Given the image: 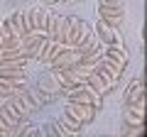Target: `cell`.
Listing matches in <instances>:
<instances>
[{
	"label": "cell",
	"instance_id": "8",
	"mask_svg": "<svg viewBox=\"0 0 147 137\" xmlns=\"http://www.w3.org/2000/svg\"><path fill=\"white\" fill-rule=\"evenodd\" d=\"M37 88L39 91H44L47 95H59L61 93V86H59V81H57V76L52 74V71H47V74H42L39 76V81H37Z\"/></svg>",
	"mask_w": 147,
	"mask_h": 137
},
{
	"label": "cell",
	"instance_id": "22",
	"mask_svg": "<svg viewBox=\"0 0 147 137\" xmlns=\"http://www.w3.org/2000/svg\"><path fill=\"white\" fill-rule=\"evenodd\" d=\"M142 127H145V122H140V125H127V130H123V135H142Z\"/></svg>",
	"mask_w": 147,
	"mask_h": 137
},
{
	"label": "cell",
	"instance_id": "6",
	"mask_svg": "<svg viewBox=\"0 0 147 137\" xmlns=\"http://www.w3.org/2000/svg\"><path fill=\"white\" fill-rule=\"evenodd\" d=\"M79 59H81V56L74 52L71 47H61L52 59H49V66H52V71H59V68H69V66H74Z\"/></svg>",
	"mask_w": 147,
	"mask_h": 137
},
{
	"label": "cell",
	"instance_id": "21",
	"mask_svg": "<svg viewBox=\"0 0 147 137\" xmlns=\"http://www.w3.org/2000/svg\"><path fill=\"white\" fill-rule=\"evenodd\" d=\"M10 22H12V27H15V32L17 34H25V20H22V10H17L15 15H10Z\"/></svg>",
	"mask_w": 147,
	"mask_h": 137
},
{
	"label": "cell",
	"instance_id": "26",
	"mask_svg": "<svg viewBox=\"0 0 147 137\" xmlns=\"http://www.w3.org/2000/svg\"><path fill=\"white\" fill-rule=\"evenodd\" d=\"M54 3H57V5H59V3H69V0H54Z\"/></svg>",
	"mask_w": 147,
	"mask_h": 137
},
{
	"label": "cell",
	"instance_id": "15",
	"mask_svg": "<svg viewBox=\"0 0 147 137\" xmlns=\"http://www.w3.org/2000/svg\"><path fill=\"white\" fill-rule=\"evenodd\" d=\"M0 34H3V42H7V39H20V34L15 32L10 17H5V20L0 22ZM3 42H0V44H3Z\"/></svg>",
	"mask_w": 147,
	"mask_h": 137
},
{
	"label": "cell",
	"instance_id": "4",
	"mask_svg": "<svg viewBox=\"0 0 147 137\" xmlns=\"http://www.w3.org/2000/svg\"><path fill=\"white\" fill-rule=\"evenodd\" d=\"M66 95H69V100H71V103H86V105H93L96 110H100V108H103V95H98L96 91H91L86 83L71 88Z\"/></svg>",
	"mask_w": 147,
	"mask_h": 137
},
{
	"label": "cell",
	"instance_id": "10",
	"mask_svg": "<svg viewBox=\"0 0 147 137\" xmlns=\"http://www.w3.org/2000/svg\"><path fill=\"white\" fill-rule=\"evenodd\" d=\"M103 56L110 59V61H115L118 66H123V68H127V61H130L125 47H103Z\"/></svg>",
	"mask_w": 147,
	"mask_h": 137
},
{
	"label": "cell",
	"instance_id": "27",
	"mask_svg": "<svg viewBox=\"0 0 147 137\" xmlns=\"http://www.w3.org/2000/svg\"><path fill=\"white\" fill-rule=\"evenodd\" d=\"M74 3H84V0H74Z\"/></svg>",
	"mask_w": 147,
	"mask_h": 137
},
{
	"label": "cell",
	"instance_id": "25",
	"mask_svg": "<svg viewBox=\"0 0 147 137\" xmlns=\"http://www.w3.org/2000/svg\"><path fill=\"white\" fill-rule=\"evenodd\" d=\"M5 135H7V130H5V125L0 122V137H5Z\"/></svg>",
	"mask_w": 147,
	"mask_h": 137
},
{
	"label": "cell",
	"instance_id": "16",
	"mask_svg": "<svg viewBox=\"0 0 147 137\" xmlns=\"http://www.w3.org/2000/svg\"><path fill=\"white\" fill-rule=\"evenodd\" d=\"M22 20H25V34L37 30V10L34 7L32 10H22Z\"/></svg>",
	"mask_w": 147,
	"mask_h": 137
},
{
	"label": "cell",
	"instance_id": "12",
	"mask_svg": "<svg viewBox=\"0 0 147 137\" xmlns=\"http://www.w3.org/2000/svg\"><path fill=\"white\" fill-rule=\"evenodd\" d=\"M142 95H145V81H142V79L130 81L127 88H125V103H132V100L142 98Z\"/></svg>",
	"mask_w": 147,
	"mask_h": 137
},
{
	"label": "cell",
	"instance_id": "5",
	"mask_svg": "<svg viewBox=\"0 0 147 137\" xmlns=\"http://www.w3.org/2000/svg\"><path fill=\"white\" fill-rule=\"evenodd\" d=\"M64 110H66L69 115H74L84 127L91 125V122L96 120V115H98V110H96L93 105H86V103H71V100H69V105L64 108Z\"/></svg>",
	"mask_w": 147,
	"mask_h": 137
},
{
	"label": "cell",
	"instance_id": "7",
	"mask_svg": "<svg viewBox=\"0 0 147 137\" xmlns=\"http://www.w3.org/2000/svg\"><path fill=\"white\" fill-rule=\"evenodd\" d=\"M98 17H100V20H105L108 25L118 27V30L123 27V20H125V15H123V7L103 5V3H98Z\"/></svg>",
	"mask_w": 147,
	"mask_h": 137
},
{
	"label": "cell",
	"instance_id": "9",
	"mask_svg": "<svg viewBox=\"0 0 147 137\" xmlns=\"http://www.w3.org/2000/svg\"><path fill=\"white\" fill-rule=\"evenodd\" d=\"M84 83L88 86L91 91H96V93H98V95H103V98H105V95L110 93V91H113V88H110L108 83H105V79H103V76L98 74V71H96V68H93V71H91L88 76H86V81H84Z\"/></svg>",
	"mask_w": 147,
	"mask_h": 137
},
{
	"label": "cell",
	"instance_id": "13",
	"mask_svg": "<svg viewBox=\"0 0 147 137\" xmlns=\"http://www.w3.org/2000/svg\"><path fill=\"white\" fill-rule=\"evenodd\" d=\"M0 122L5 125V130H7V135H15V127L20 125V118L15 115V113H10L5 105H0Z\"/></svg>",
	"mask_w": 147,
	"mask_h": 137
},
{
	"label": "cell",
	"instance_id": "2",
	"mask_svg": "<svg viewBox=\"0 0 147 137\" xmlns=\"http://www.w3.org/2000/svg\"><path fill=\"white\" fill-rule=\"evenodd\" d=\"M44 39H47V32H30V34H22L20 39V52L22 56H27L30 61H37V56H39V52H42V44Z\"/></svg>",
	"mask_w": 147,
	"mask_h": 137
},
{
	"label": "cell",
	"instance_id": "14",
	"mask_svg": "<svg viewBox=\"0 0 147 137\" xmlns=\"http://www.w3.org/2000/svg\"><path fill=\"white\" fill-rule=\"evenodd\" d=\"M61 49V44H57L54 39H44V44H42V52H39V56H37V61H44V64H49V59L54 56V54Z\"/></svg>",
	"mask_w": 147,
	"mask_h": 137
},
{
	"label": "cell",
	"instance_id": "1",
	"mask_svg": "<svg viewBox=\"0 0 147 137\" xmlns=\"http://www.w3.org/2000/svg\"><path fill=\"white\" fill-rule=\"evenodd\" d=\"M93 34L98 37V42L103 44V47H123V37H120V30L113 25H108L105 20H96L93 25Z\"/></svg>",
	"mask_w": 147,
	"mask_h": 137
},
{
	"label": "cell",
	"instance_id": "19",
	"mask_svg": "<svg viewBox=\"0 0 147 137\" xmlns=\"http://www.w3.org/2000/svg\"><path fill=\"white\" fill-rule=\"evenodd\" d=\"M123 118H125V122H127V125H140V122H145V115H137V113L132 110L130 105H127L125 110H123Z\"/></svg>",
	"mask_w": 147,
	"mask_h": 137
},
{
	"label": "cell",
	"instance_id": "11",
	"mask_svg": "<svg viewBox=\"0 0 147 137\" xmlns=\"http://www.w3.org/2000/svg\"><path fill=\"white\" fill-rule=\"evenodd\" d=\"M57 120H59V125H61L64 130L69 132V135H79V132H81V127H84V125H81V122L76 120L74 115H69L66 110H61V115H59Z\"/></svg>",
	"mask_w": 147,
	"mask_h": 137
},
{
	"label": "cell",
	"instance_id": "18",
	"mask_svg": "<svg viewBox=\"0 0 147 137\" xmlns=\"http://www.w3.org/2000/svg\"><path fill=\"white\" fill-rule=\"evenodd\" d=\"M49 7H39V10H37V32H47V22H49Z\"/></svg>",
	"mask_w": 147,
	"mask_h": 137
},
{
	"label": "cell",
	"instance_id": "28",
	"mask_svg": "<svg viewBox=\"0 0 147 137\" xmlns=\"http://www.w3.org/2000/svg\"><path fill=\"white\" fill-rule=\"evenodd\" d=\"M0 42H3V34H0Z\"/></svg>",
	"mask_w": 147,
	"mask_h": 137
},
{
	"label": "cell",
	"instance_id": "23",
	"mask_svg": "<svg viewBox=\"0 0 147 137\" xmlns=\"http://www.w3.org/2000/svg\"><path fill=\"white\" fill-rule=\"evenodd\" d=\"M103 5H113V7H123V0H98Z\"/></svg>",
	"mask_w": 147,
	"mask_h": 137
},
{
	"label": "cell",
	"instance_id": "3",
	"mask_svg": "<svg viewBox=\"0 0 147 137\" xmlns=\"http://www.w3.org/2000/svg\"><path fill=\"white\" fill-rule=\"evenodd\" d=\"M93 68H96V71H98V74H100V76L105 79V83H108L110 88H115V86H118V81H120L123 71H125V68H123V66H118L115 61H110V59H105L103 54H100V56H98V59L93 61Z\"/></svg>",
	"mask_w": 147,
	"mask_h": 137
},
{
	"label": "cell",
	"instance_id": "20",
	"mask_svg": "<svg viewBox=\"0 0 147 137\" xmlns=\"http://www.w3.org/2000/svg\"><path fill=\"white\" fill-rule=\"evenodd\" d=\"M79 27H81V17H71V30H69V47L76 44V37H79Z\"/></svg>",
	"mask_w": 147,
	"mask_h": 137
},
{
	"label": "cell",
	"instance_id": "24",
	"mask_svg": "<svg viewBox=\"0 0 147 137\" xmlns=\"http://www.w3.org/2000/svg\"><path fill=\"white\" fill-rule=\"evenodd\" d=\"M39 3H42L44 7H52V5H57V3H54V0H39Z\"/></svg>",
	"mask_w": 147,
	"mask_h": 137
},
{
	"label": "cell",
	"instance_id": "17",
	"mask_svg": "<svg viewBox=\"0 0 147 137\" xmlns=\"http://www.w3.org/2000/svg\"><path fill=\"white\" fill-rule=\"evenodd\" d=\"M93 34V25L91 22H86V20H81V27H79V37H76V44L74 47H79V44H84L86 39Z\"/></svg>",
	"mask_w": 147,
	"mask_h": 137
}]
</instances>
